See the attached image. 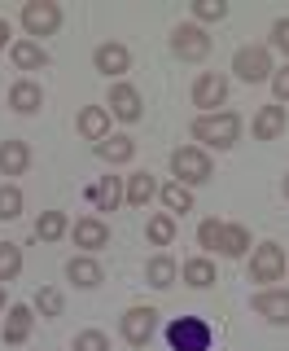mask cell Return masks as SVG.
Wrapping results in <instances>:
<instances>
[{
  "label": "cell",
  "instance_id": "cell-1",
  "mask_svg": "<svg viewBox=\"0 0 289 351\" xmlns=\"http://www.w3.org/2000/svg\"><path fill=\"white\" fill-rule=\"evenodd\" d=\"M188 132H193L197 149H232V145L241 141V114H232V110H215V114H197Z\"/></svg>",
  "mask_w": 289,
  "mask_h": 351
},
{
  "label": "cell",
  "instance_id": "cell-2",
  "mask_svg": "<svg viewBox=\"0 0 289 351\" xmlns=\"http://www.w3.org/2000/svg\"><path fill=\"white\" fill-rule=\"evenodd\" d=\"M166 343H171V351H210L215 329H210V321H202V316H175V321L166 325Z\"/></svg>",
  "mask_w": 289,
  "mask_h": 351
},
{
  "label": "cell",
  "instance_id": "cell-3",
  "mask_svg": "<svg viewBox=\"0 0 289 351\" xmlns=\"http://www.w3.org/2000/svg\"><path fill=\"white\" fill-rule=\"evenodd\" d=\"M171 171H175V180H180V184H206L210 176H215V162H210L206 149L180 145V149L171 154Z\"/></svg>",
  "mask_w": 289,
  "mask_h": 351
},
{
  "label": "cell",
  "instance_id": "cell-4",
  "mask_svg": "<svg viewBox=\"0 0 289 351\" xmlns=\"http://www.w3.org/2000/svg\"><path fill=\"white\" fill-rule=\"evenodd\" d=\"M58 27H62V5L58 0H27V5H22V31L36 36V44L44 36H58Z\"/></svg>",
  "mask_w": 289,
  "mask_h": 351
},
{
  "label": "cell",
  "instance_id": "cell-5",
  "mask_svg": "<svg viewBox=\"0 0 289 351\" xmlns=\"http://www.w3.org/2000/svg\"><path fill=\"white\" fill-rule=\"evenodd\" d=\"M250 281H259V285L285 281V246L281 241H259L250 250Z\"/></svg>",
  "mask_w": 289,
  "mask_h": 351
},
{
  "label": "cell",
  "instance_id": "cell-6",
  "mask_svg": "<svg viewBox=\"0 0 289 351\" xmlns=\"http://www.w3.org/2000/svg\"><path fill=\"white\" fill-rule=\"evenodd\" d=\"M232 71H237V80H246V84L272 80V75H276L272 49H268V44H246V49H237V58H232Z\"/></svg>",
  "mask_w": 289,
  "mask_h": 351
},
{
  "label": "cell",
  "instance_id": "cell-7",
  "mask_svg": "<svg viewBox=\"0 0 289 351\" xmlns=\"http://www.w3.org/2000/svg\"><path fill=\"white\" fill-rule=\"evenodd\" d=\"M171 53L180 62H202L210 53V36L197 27V22H180V27L171 31Z\"/></svg>",
  "mask_w": 289,
  "mask_h": 351
},
{
  "label": "cell",
  "instance_id": "cell-8",
  "mask_svg": "<svg viewBox=\"0 0 289 351\" xmlns=\"http://www.w3.org/2000/svg\"><path fill=\"white\" fill-rule=\"evenodd\" d=\"M118 334H123L131 347H149V338L158 334V312H153V307H127L123 321H118Z\"/></svg>",
  "mask_w": 289,
  "mask_h": 351
},
{
  "label": "cell",
  "instance_id": "cell-9",
  "mask_svg": "<svg viewBox=\"0 0 289 351\" xmlns=\"http://www.w3.org/2000/svg\"><path fill=\"white\" fill-rule=\"evenodd\" d=\"M92 66L105 75V80H118V75H127V71H131V53H127V44H118V40L97 44V49H92Z\"/></svg>",
  "mask_w": 289,
  "mask_h": 351
},
{
  "label": "cell",
  "instance_id": "cell-10",
  "mask_svg": "<svg viewBox=\"0 0 289 351\" xmlns=\"http://www.w3.org/2000/svg\"><path fill=\"white\" fill-rule=\"evenodd\" d=\"M228 101V80L224 75H215V71H206V75H197L193 80V106L197 110H215V106H224Z\"/></svg>",
  "mask_w": 289,
  "mask_h": 351
},
{
  "label": "cell",
  "instance_id": "cell-11",
  "mask_svg": "<svg viewBox=\"0 0 289 351\" xmlns=\"http://www.w3.org/2000/svg\"><path fill=\"white\" fill-rule=\"evenodd\" d=\"M250 307L263 316V321L272 325H289V290H276V285H268V290H259L250 299Z\"/></svg>",
  "mask_w": 289,
  "mask_h": 351
},
{
  "label": "cell",
  "instance_id": "cell-12",
  "mask_svg": "<svg viewBox=\"0 0 289 351\" xmlns=\"http://www.w3.org/2000/svg\"><path fill=\"white\" fill-rule=\"evenodd\" d=\"M71 237H75V246H84L88 255H92V250H105L110 246V224H105V219H97V215H84V219H75V224H71Z\"/></svg>",
  "mask_w": 289,
  "mask_h": 351
},
{
  "label": "cell",
  "instance_id": "cell-13",
  "mask_svg": "<svg viewBox=\"0 0 289 351\" xmlns=\"http://www.w3.org/2000/svg\"><path fill=\"white\" fill-rule=\"evenodd\" d=\"M105 110H110V119H123V123H136V119L144 114V110H140V93L131 84H114V88H110Z\"/></svg>",
  "mask_w": 289,
  "mask_h": 351
},
{
  "label": "cell",
  "instance_id": "cell-14",
  "mask_svg": "<svg viewBox=\"0 0 289 351\" xmlns=\"http://www.w3.org/2000/svg\"><path fill=\"white\" fill-rule=\"evenodd\" d=\"M31 325H36V307L14 303L5 312V347H22L31 338Z\"/></svg>",
  "mask_w": 289,
  "mask_h": 351
},
{
  "label": "cell",
  "instance_id": "cell-15",
  "mask_svg": "<svg viewBox=\"0 0 289 351\" xmlns=\"http://www.w3.org/2000/svg\"><path fill=\"white\" fill-rule=\"evenodd\" d=\"M254 136L259 141H276V136H285V128H289V114H285V106H259V114H254Z\"/></svg>",
  "mask_w": 289,
  "mask_h": 351
},
{
  "label": "cell",
  "instance_id": "cell-16",
  "mask_svg": "<svg viewBox=\"0 0 289 351\" xmlns=\"http://www.w3.org/2000/svg\"><path fill=\"white\" fill-rule=\"evenodd\" d=\"M158 197V180H153L149 171H136V176H127V184H123V202L127 206H136V211H144V206Z\"/></svg>",
  "mask_w": 289,
  "mask_h": 351
},
{
  "label": "cell",
  "instance_id": "cell-17",
  "mask_svg": "<svg viewBox=\"0 0 289 351\" xmlns=\"http://www.w3.org/2000/svg\"><path fill=\"white\" fill-rule=\"evenodd\" d=\"M66 277L79 285V290H97V285L105 281V272H101V263H97L92 255H75L71 263H66Z\"/></svg>",
  "mask_w": 289,
  "mask_h": 351
},
{
  "label": "cell",
  "instance_id": "cell-18",
  "mask_svg": "<svg viewBox=\"0 0 289 351\" xmlns=\"http://www.w3.org/2000/svg\"><path fill=\"white\" fill-rule=\"evenodd\" d=\"M88 202H92L97 211H114V206L123 202V176H101V180L88 189Z\"/></svg>",
  "mask_w": 289,
  "mask_h": 351
},
{
  "label": "cell",
  "instance_id": "cell-19",
  "mask_svg": "<svg viewBox=\"0 0 289 351\" xmlns=\"http://www.w3.org/2000/svg\"><path fill=\"white\" fill-rule=\"evenodd\" d=\"M79 136L84 141H97V145L110 136V110L105 106H84L79 110Z\"/></svg>",
  "mask_w": 289,
  "mask_h": 351
},
{
  "label": "cell",
  "instance_id": "cell-20",
  "mask_svg": "<svg viewBox=\"0 0 289 351\" xmlns=\"http://www.w3.org/2000/svg\"><path fill=\"white\" fill-rule=\"evenodd\" d=\"M9 58H14L18 71H44V66H49V49H44V44H36V40H14Z\"/></svg>",
  "mask_w": 289,
  "mask_h": 351
},
{
  "label": "cell",
  "instance_id": "cell-21",
  "mask_svg": "<svg viewBox=\"0 0 289 351\" xmlns=\"http://www.w3.org/2000/svg\"><path fill=\"white\" fill-rule=\"evenodd\" d=\"M9 106H14L18 114H36V110L44 106V88L36 80H18L14 88H9Z\"/></svg>",
  "mask_w": 289,
  "mask_h": 351
},
{
  "label": "cell",
  "instance_id": "cell-22",
  "mask_svg": "<svg viewBox=\"0 0 289 351\" xmlns=\"http://www.w3.org/2000/svg\"><path fill=\"white\" fill-rule=\"evenodd\" d=\"M31 167L27 141H0V176H22Z\"/></svg>",
  "mask_w": 289,
  "mask_h": 351
},
{
  "label": "cell",
  "instance_id": "cell-23",
  "mask_svg": "<svg viewBox=\"0 0 289 351\" xmlns=\"http://www.w3.org/2000/svg\"><path fill=\"white\" fill-rule=\"evenodd\" d=\"M97 158L110 162V167H123V162L136 158V141L131 136H105L101 145H97Z\"/></svg>",
  "mask_w": 289,
  "mask_h": 351
},
{
  "label": "cell",
  "instance_id": "cell-24",
  "mask_svg": "<svg viewBox=\"0 0 289 351\" xmlns=\"http://www.w3.org/2000/svg\"><path fill=\"white\" fill-rule=\"evenodd\" d=\"M158 197H162L166 215H188V211H193V189L180 184V180H166L162 189H158Z\"/></svg>",
  "mask_w": 289,
  "mask_h": 351
},
{
  "label": "cell",
  "instance_id": "cell-25",
  "mask_svg": "<svg viewBox=\"0 0 289 351\" xmlns=\"http://www.w3.org/2000/svg\"><path fill=\"white\" fill-rule=\"evenodd\" d=\"M180 277L193 285V290H206V285H215V281H219V272H215V263H210L206 255H193V259H184Z\"/></svg>",
  "mask_w": 289,
  "mask_h": 351
},
{
  "label": "cell",
  "instance_id": "cell-26",
  "mask_svg": "<svg viewBox=\"0 0 289 351\" xmlns=\"http://www.w3.org/2000/svg\"><path fill=\"white\" fill-rule=\"evenodd\" d=\"M250 250V228L246 224H224V237H219V255L224 259H241Z\"/></svg>",
  "mask_w": 289,
  "mask_h": 351
},
{
  "label": "cell",
  "instance_id": "cell-27",
  "mask_svg": "<svg viewBox=\"0 0 289 351\" xmlns=\"http://www.w3.org/2000/svg\"><path fill=\"white\" fill-rule=\"evenodd\" d=\"M175 272H180V268H175L171 255H153L149 263H144V281H149L153 290H166V285L175 281Z\"/></svg>",
  "mask_w": 289,
  "mask_h": 351
},
{
  "label": "cell",
  "instance_id": "cell-28",
  "mask_svg": "<svg viewBox=\"0 0 289 351\" xmlns=\"http://www.w3.org/2000/svg\"><path fill=\"white\" fill-rule=\"evenodd\" d=\"M66 233H71V219H66V211H44L36 219V237L40 241H62Z\"/></svg>",
  "mask_w": 289,
  "mask_h": 351
},
{
  "label": "cell",
  "instance_id": "cell-29",
  "mask_svg": "<svg viewBox=\"0 0 289 351\" xmlns=\"http://www.w3.org/2000/svg\"><path fill=\"white\" fill-rule=\"evenodd\" d=\"M144 233H149V241H153V246H171V241H175V215H166V211L149 215Z\"/></svg>",
  "mask_w": 289,
  "mask_h": 351
},
{
  "label": "cell",
  "instance_id": "cell-30",
  "mask_svg": "<svg viewBox=\"0 0 289 351\" xmlns=\"http://www.w3.org/2000/svg\"><path fill=\"white\" fill-rule=\"evenodd\" d=\"M22 272V246H14V241H0V285L18 281Z\"/></svg>",
  "mask_w": 289,
  "mask_h": 351
},
{
  "label": "cell",
  "instance_id": "cell-31",
  "mask_svg": "<svg viewBox=\"0 0 289 351\" xmlns=\"http://www.w3.org/2000/svg\"><path fill=\"white\" fill-rule=\"evenodd\" d=\"M22 215V189L18 184H0V219H18Z\"/></svg>",
  "mask_w": 289,
  "mask_h": 351
},
{
  "label": "cell",
  "instance_id": "cell-32",
  "mask_svg": "<svg viewBox=\"0 0 289 351\" xmlns=\"http://www.w3.org/2000/svg\"><path fill=\"white\" fill-rule=\"evenodd\" d=\"M62 307H66V299H62V290H53V285H44L36 294V312L40 316H62Z\"/></svg>",
  "mask_w": 289,
  "mask_h": 351
},
{
  "label": "cell",
  "instance_id": "cell-33",
  "mask_svg": "<svg viewBox=\"0 0 289 351\" xmlns=\"http://www.w3.org/2000/svg\"><path fill=\"white\" fill-rule=\"evenodd\" d=\"M219 237H224V224H219V219H202V224H197V246L202 250H219Z\"/></svg>",
  "mask_w": 289,
  "mask_h": 351
},
{
  "label": "cell",
  "instance_id": "cell-34",
  "mask_svg": "<svg viewBox=\"0 0 289 351\" xmlns=\"http://www.w3.org/2000/svg\"><path fill=\"white\" fill-rule=\"evenodd\" d=\"M75 351H110V338L101 329H84V334H75Z\"/></svg>",
  "mask_w": 289,
  "mask_h": 351
},
{
  "label": "cell",
  "instance_id": "cell-35",
  "mask_svg": "<svg viewBox=\"0 0 289 351\" xmlns=\"http://www.w3.org/2000/svg\"><path fill=\"white\" fill-rule=\"evenodd\" d=\"M193 14H197V22H219V18H228V5L224 0H197Z\"/></svg>",
  "mask_w": 289,
  "mask_h": 351
},
{
  "label": "cell",
  "instance_id": "cell-36",
  "mask_svg": "<svg viewBox=\"0 0 289 351\" xmlns=\"http://www.w3.org/2000/svg\"><path fill=\"white\" fill-rule=\"evenodd\" d=\"M272 93H276V106H289V66L272 75Z\"/></svg>",
  "mask_w": 289,
  "mask_h": 351
},
{
  "label": "cell",
  "instance_id": "cell-37",
  "mask_svg": "<svg viewBox=\"0 0 289 351\" xmlns=\"http://www.w3.org/2000/svg\"><path fill=\"white\" fill-rule=\"evenodd\" d=\"M272 49H281L289 58V18H276L272 22Z\"/></svg>",
  "mask_w": 289,
  "mask_h": 351
},
{
  "label": "cell",
  "instance_id": "cell-38",
  "mask_svg": "<svg viewBox=\"0 0 289 351\" xmlns=\"http://www.w3.org/2000/svg\"><path fill=\"white\" fill-rule=\"evenodd\" d=\"M5 44L14 49V31H9V18H0V49H5Z\"/></svg>",
  "mask_w": 289,
  "mask_h": 351
},
{
  "label": "cell",
  "instance_id": "cell-39",
  "mask_svg": "<svg viewBox=\"0 0 289 351\" xmlns=\"http://www.w3.org/2000/svg\"><path fill=\"white\" fill-rule=\"evenodd\" d=\"M281 189H285V197H289V171H285V184H281Z\"/></svg>",
  "mask_w": 289,
  "mask_h": 351
},
{
  "label": "cell",
  "instance_id": "cell-40",
  "mask_svg": "<svg viewBox=\"0 0 289 351\" xmlns=\"http://www.w3.org/2000/svg\"><path fill=\"white\" fill-rule=\"evenodd\" d=\"M0 312H5V290H0Z\"/></svg>",
  "mask_w": 289,
  "mask_h": 351
}]
</instances>
